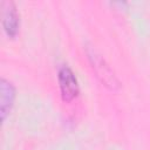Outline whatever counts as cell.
I'll use <instances>...</instances> for the list:
<instances>
[{
    "label": "cell",
    "instance_id": "cell-1",
    "mask_svg": "<svg viewBox=\"0 0 150 150\" xmlns=\"http://www.w3.org/2000/svg\"><path fill=\"white\" fill-rule=\"evenodd\" d=\"M86 53L88 56V60L91 64V68L96 75V77L101 81V83L107 87L109 90L116 91L121 87V82L115 75L111 67L107 63V61L102 57L101 54H98L93 47H87Z\"/></svg>",
    "mask_w": 150,
    "mask_h": 150
},
{
    "label": "cell",
    "instance_id": "cell-2",
    "mask_svg": "<svg viewBox=\"0 0 150 150\" xmlns=\"http://www.w3.org/2000/svg\"><path fill=\"white\" fill-rule=\"evenodd\" d=\"M57 81H59L61 97L64 102H71L77 97L80 93L79 82L74 71L68 66H63L59 69Z\"/></svg>",
    "mask_w": 150,
    "mask_h": 150
},
{
    "label": "cell",
    "instance_id": "cell-3",
    "mask_svg": "<svg viewBox=\"0 0 150 150\" xmlns=\"http://www.w3.org/2000/svg\"><path fill=\"white\" fill-rule=\"evenodd\" d=\"M2 27L8 38H15L20 27V15L13 1H2Z\"/></svg>",
    "mask_w": 150,
    "mask_h": 150
},
{
    "label": "cell",
    "instance_id": "cell-4",
    "mask_svg": "<svg viewBox=\"0 0 150 150\" xmlns=\"http://www.w3.org/2000/svg\"><path fill=\"white\" fill-rule=\"evenodd\" d=\"M15 100V88L6 79L0 80V117L5 122L9 115Z\"/></svg>",
    "mask_w": 150,
    "mask_h": 150
}]
</instances>
